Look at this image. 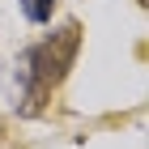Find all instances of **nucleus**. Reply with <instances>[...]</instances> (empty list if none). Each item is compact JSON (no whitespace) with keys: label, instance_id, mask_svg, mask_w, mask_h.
<instances>
[{"label":"nucleus","instance_id":"f257e3e1","mask_svg":"<svg viewBox=\"0 0 149 149\" xmlns=\"http://www.w3.org/2000/svg\"><path fill=\"white\" fill-rule=\"evenodd\" d=\"M22 13H26L34 26H43V22H51V13H56V0H22Z\"/></svg>","mask_w":149,"mask_h":149}]
</instances>
